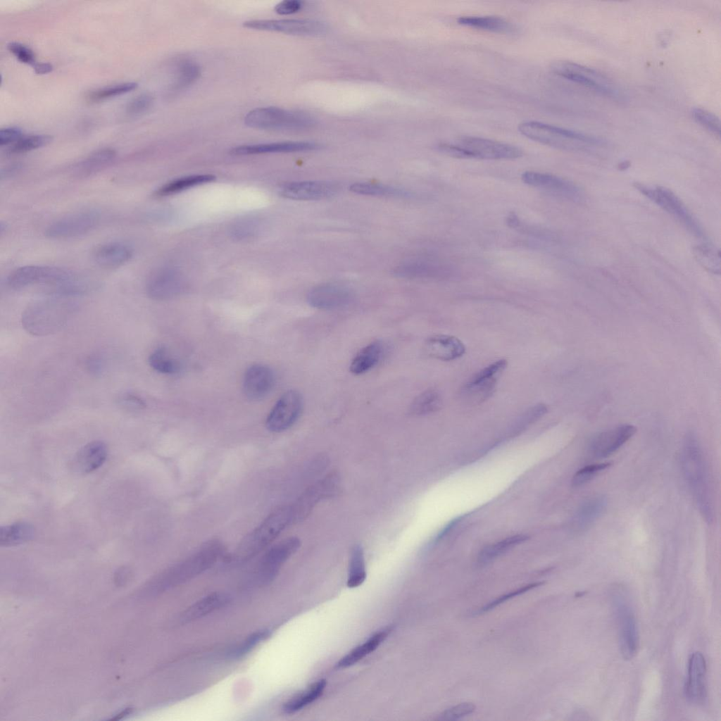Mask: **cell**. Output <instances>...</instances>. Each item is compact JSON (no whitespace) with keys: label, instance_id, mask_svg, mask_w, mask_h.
I'll return each instance as SVG.
<instances>
[{"label":"cell","instance_id":"11a10c76","mask_svg":"<svg viewBox=\"0 0 721 721\" xmlns=\"http://www.w3.org/2000/svg\"><path fill=\"white\" fill-rule=\"evenodd\" d=\"M267 636V632H261L255 633L248 637L242 643L240 644L235 650L233 651L232 655L236 657L242 656L246 653L249 652L253 647L263 641Z\"/></svg>","mask_w":721,"mask_h":721},{"label":"cell","instance_id":"f6af8a7d","mask_svg":"<svg viewBox=\"0 0 721 721\" xmlns=\"http://www.w3.org/2000/svg\"><path fill=\"white\" fill-rule=\"evenodd\" d=\"M137 86L138 84L137 82H127L104 87L90 92L87 96V99L92 102L101 101L129 92L136 89Z\"/></svg>","mask_w":721,"mask_h":721},{"label":"cell","instance_id":"9f6ffc18","mask_svg":"<svg viewBox=\"0 0 721 721\" xmlns=\"http://www.w3.org/2000/svg\"><path fill=\"white\" fill-rule=\"evenodd\" d=\"M303 6L302 1L299 0H284L277 3L274 11L279 15H291L299 12Z\"/></svg>","mask_w":721,"mask_h":721},{"label":"cell","instance_id":"f907efd6","mask_svg":"<svg viewBox=\"0 0 721 721\" xmlns=\"http://www.w3.org/2000/svg\"><path fill=\"white\" fill-rule=\"evenodd\" d=\"M258 230V222L252 218L243 219L233 225L232 236L237 239L251 238Z\"/></svg>","mask_w":721,"mask_h":721},{"label":"cell","instance_id":"f1b7e54d","mask_svg":"<svg viewBox=\"0 0 721 721\" xmlns=\"http://www.w3.org/2000/svg\"><path fill=\"white\" fill-rule=\"evenodd\" d=\"M384 353L382 341H374L361 349L354 356L350 364V371L356 375L364 374L381 360Z\"/></svg>","mask_w":721,"mask_h":721},{"label":"cell","instance_id":"30bf717a","mask_svg":"<svg viewBox=\"0 0 721 721\" xmlns=\"http://www.w3.org/2000/svg\"><path fill=\"white\" fill-rule=\"evenodd\" d=\"M453 143L459 149L460 158L515 159L523 153L515 146L479 137L463 136Z\"/></svg>","mask_w":721,"mask_h":721},{"label":"cell","instance_id":"8d00e7d4","mask_svg":"<svg viewBox=\"0 0 721 721\" xmlns=\"http://www.w3.org/2000/svg\"><path fill=\"white\" fill-rule=\"evenodd\" d=\"M390 629L387 628L377 632L363 644L356 646L341 658L337 663V667L339 668H346L356 664L365 656L373 652L387 638Z\"/></svg>","mask_w":721,"mask_h":721},{"label":"cell","instance_id":"ac0fdd59","mask_svg":"<svg viewBox=\"0 0 721 721\" xmlns=\"http://www.w3.org/2000/svg\"><path fill=\"white\" fill-rule=\"evenodd\" d=\"M339 189V185L334 182L311 180L286 182L280 187L279 192L286 199L308 201L332 197Z\"/></svg>","mask_w":721,"mask_h":721},{"label":"cell","instance_id":"f546056e","mask_svg":"<svg viewBox=\"0 0 721 721\" xmlns=\"http://www.w3.org/2000/svg\"><path fill=\"white\" fill-rule=\"evenodd\" d=\"M607 499L604 496H593L581 504L573 520L577 530H585L589 527L605 511Z\"/></svg>","mask_w":721,"mask_h":721},{"label":"cell","instance_id":"603a6c76","mask_svg":"<svg viewBox=\"0 0 721 721\" xmlns=\"http://www.w3.org/2000/svg\"><path fill=\"white\" fill-rule=\"evenodd\" d=\"M706 663L699 651L693 653L689 658L688 678L684 692L687 700L694 704L703 703L706 698Z\"/></svg>","mask_w":721,"mask_h":721},{"label":"cell","instance_id":"6da1fadb","mask_svg":"<svg viewBox=\"0 0 721 721\" xmlns=\"http://www.w3.org/2000/svg\"><path fill=\"white\" fill-rule=\"evenodd\" d=\"M291 525L289 506L274 510L241 541L232 554L225 556V560L234 564L248 561L267 548Z\"/></svg>","mask_w":721,"mask_h":721},{"label":"cell","instance_id":"b9f144b4","mask_svg":"<svg viewBox=\"0 0 721 721\" xmlns=\"http://www.w3.org/2000/svg\"><path fill=\"white\" fill-rule=\"evenodd\" d=\"M441 404L440 394L435 389H427L413 400L410 410L413 415H424L438 410Z\"/></svg>","mask_w":721,"mask_h":721},{"label":"cell","instance_id":"8fae6325","mask_svg":"<svg viewBox=\"0 0 721 721\" xmlns=\"http://www.w3.org/2000/svg\"><path fill=\"white\" fill-rule=\"evenodd\" d=\"M243 27L250 30L277 32L293 35H317L324 32L325 25L309 19H255L244 21Z\"/></svg>","mask_w":721,"mask_h":721},{"label":"cell","instance_id":"680465c9","mask_svg":"<svg viewBox=\"0 0 721 721\" xmlns=\"http://www.w3.org/2000/svg\"><path fill=\"white\" fill-rule=\"evenodd\" d=\"M122 401L127 407L132 408H143L145 403L139 396L128 394L123 396Z\"/></svg>","mask_w":721,"mask_h":721},{"label":"cell","instance_id":"ab89813d","mask_svg":"<svg viewBox=\"0 0 721 721\" xmlns=\"http://www.w3.org/2000/svg\"><path fill=\"white\" fill-rule=\"evenodd\" d=\"M366 578V568L363 548L356 544L351 551L347 587L355 588L363 583Z\"/></svg>","mask_w":721,"mask_h":721},{"label":"cell","instance_id":"44dd1931","mask_svg":"<svg viewBox=\"0 0 721 721\" xmlns=\"http://www.w3.org/2000/svg\"><path fill=\"white\" fill-rule=\"evenodd\" d=\"M632 425H622L602 432L591 441L589 449L597 458H606L617 451L636 432Z\"/></svg>","mask_w":721,"mask_h":721},{"label":"cell","instance_id":"4dcf8cb0","mask_svg":"<svg viewBox=\"0 0 721 721\" xmlns=\"http://www.w3.org/2000/svg\"><path fill=\"white\" fill-rule=\"evenodd\" d=\"M459 25L496 33L511 32L513 25L503 18L494 15H465L457 18Z\"/></svg>","mask_w":721,"mask_h":721},{"label":"cell","instance_id":"7402d4cb","mask_svg":"<svg viewBox=\"0 0 721 721\" xmlns=\"http://www.w3.org/2000/svg\"><path fill=\"white\" fill-rule=\"evenodd\" d=\"M275 382L274 372L268 366L251 365L246 370L243 378L244 394L250 400H261L271 391Z\"/></svg>","mask_w":721,"mask_h":721},{"label":"cell","instance_id":"60d3db41","mask_svg":"<svg viewBox=\"0 0 721 721\" xmlns=\"http://www.w3.org/2000/svg\"><path fill=\"white\" fill-rule=\"evenodd\" d=\"M326 681L320 679L311 684L306 691L299 694L288 701L283 707V710L288 714L296 713L314 701L322 694L326 686Z\"/></svg>","mask_w":721,"mask_h":721},{"label":"cell","instance_id":"1f68e13d","mask_svg":"<svg viewBox=\"0 0 721 721\" xmlns=\"http://www.w3.org/2000/svg\"><path fill=\"white\" fill-rule=\"evenodd\" d=\"M201 68L194 61L182 59L178 61L175 69V76L170 92L177 94L194 84L200 77Z\"/></svg>","mask_w":721,"mask_h":721},{"label":"cell","instance_id":"836d02e7","mask_svg":"<svg viewBox=\"0 0 721 721\" xmlns=\"http://www.w3.org/2000/svg\"><path fill=\"white\" fill-rule=\"evenodd\" d=\"M35 529L30 523L15 522L0 529L1 546H15L27 543L35 537Z\"/></svg>","mask_w":721,"mask_h":721},{"label":"cell","instance_id":"d590c367","mask_svg":"<svg viewBox=\"0 0 721 721\" xmlns=\"http://www.w3.org/2000/svg\"><path fill=\"white\" fill-rule=\"evenodd\" d=\"M349 190L355 194L374 196L410 198L413 196L410 192L403 188L369 182L353 183Z\"/></svg>","mask_w":721,"mask_h":721},{"label":"cell","instance_id":"681fc988","mask_svg":"<svg viewBox=\"0 0 721 721\" xmlns=\"http://www.w3.org/2000/svg\"><path fill=\"white\" fill-rule=\"evenodd\" d=\"M610 465V463H601L589 465L581 468L574 475L572 479V485L579 487L584 484Z\"/></svg>","mask_w":721,"mask_h":721},{"label":"cell","instance_id":"9c48e42d","mask_svg":"<svg viewBox=\"0 0 721 721\" xmlns=\"http://www.w3.org/2000/svg\"><path fill=\"white\" fill-rule=\"evenodd\" d=\"M634 187L684 225L694 235L698 238H705L703 230L698 221L682 200L671 190L664 187H650L639 182L634 183Z\"/></svg>","mask_w":721,"mask_h":721},{"label":"cell","instance_id":"484cf974","mask_svg":"<svg viewBox=\"0 0 721 721\" xmlns=\"http://www.w3.org/2000/svg\"><path fill=\"white\" fill-rule=\"evenodd\" d=\"M107 455L106 444L101 441H93L76 453L71 466L75 472L87 474L100 468L106 461Z\"/></svg>","mask_w":721,"mask_h":721},{"label":"cell","instance_id":"7a4b0ae2","mask_svg":"<svg viewBox=\"0 0 721 721\" xmlns=\"http://www.w3.org/2000/svg\"><path fill=\"white\" fill-rule=\"evenodd\" d=\"M682 467L701 513L707 521H711L713 513L707 468L702 451L692 434L688 435L684 444Z\"/></svg>","mask_w":721,"mask_h":721},{"label":"cell","instance_id":"94428289","mask_svg":"<svg viewBox=\"0 0 721 721\" xmlns=\"http://www.w3.org/2000/svg\"><path fill=\"white\" fill-rule=\"evenodd\" d=\"M33 66L35 72L37 74H46L53 70V65L49 63H35Z\"/></svg>","mask_w":721,"mask_h":721},{"label":"cell","instance_id":"5bb4252c","mask_svg":"<svg viewBox=\"0 0 721 721\" xmlns=\"http://www.w3.org/2000/svg\"><path fill=\"white\" fill-rule=\"evenodd\" d=\"M551 68L556 75L598 93L607 96L615 94L610 87L602 82L606 80L603 76L591 68L565 61H556Z\"/></svg>","mask_w":721,"mask_h":721},{"label":"cell","instance_id":"2e32d148","mask_svg":"<svg viewBox=\"0 0 721 721\" xmlns=\"http://www.w3.org/2000/svg\"><path fill=\"white\" fill-rule=\"evenodd\" d=\"M99 220L100 216L96 212H79L54 222L47 227L45 234L51 239L77 237L94 230Z\"/></svg>","mask_w":721,"mask_h":721},{"label":"cell","instance_id":"db71d44e","mask_svg":"<svg viewBox=\"0 0 721 721\" xmlns=\"http://www.w3.org/2000/svg\"><path fill=\"white\" fill-rule=\"evenodd\" d=\"M8 50L22 63L35 65V55L32 51L19 42L8 44Z\"/></svg>","mask_w":721,"mask_h":721},{"label":"cell","instance_id":"6f0895ef","mask_svg":"<svg viewBox=\"0 0 721 721\" xmlns=\"http://www.w3.org/2000/svg\"><path fill=\"white\" fill-rule=\"evenodd\" d=\"M22 137V130L18 127H9L0 130V145L15 143Z\"/></svg>","mask_w":721,"mask_h":721},{"label":"cell","instance_id":"3957f363","mask_svg":"<svg viewBox=\"0 0 721 721\" xmlns=\"http://www.w3.org/2000/svg\"><path fill=\"white\" fill-rule=\"evenodd\" d=\"M225 555V548L218 541L205 544L198 551L161 573L156 580V587L165 590L182 584L211 568Z\"/></svg>","mask_w":721,"mask_h":721},{"label":"cell","instance_id":"83f0119b","mask_svg":"<svg viewBox=\"0 0 721 721\" xmlns=\"http://www.w3.org/2000/svg\"><path fill=\"white\" fill-rule=\"evenodd\" d=\"M132 256V250L128 245L111 242L99 246L94 253V259L100 267L115 268L127 263Z\"/></svg>","mask_w":721,"mask_h":721},{"label":"cell","instance_id":"277c9868","mask_svg":"<svg viewBox=\"0 0 721 721\" xmlns=\"http://www.w3.org/2000/svg\"><path fill=\"white\" fill-rule=\"evenodd\" d=\"M518 130L531 140L559 149L577 151L584 149L586 145L601 144L595 137L535 120L520 123Z\"/></svg>","mask_w":721,"mask_h":721},{"label":"cell","instance_id":"4fadbf2b","mask_svg":"<svg viewBox=\"0 0 721 721\" xmlns=\"http://www.w3.org/2000/svg\"><path fill=\"white\" fill-rule=\"evenodd\" d=\"M614 598L618 622L620 652L625 660H630L635 656L639 648L637 621L626 599L620 594H617Z\"/></svg>","mask_w":721,"mask_h":721},{"label":"cell","instance_id":"7bdbcfd3","mask_svg":"<svg viewBox=\"0 0 721 721\" xmlns=\"http://www.w3.org/2000/svg\"><path fill=\"white\" fill-rule=\"evenodd\" d=\"M694 255L697 261L709 272L720 273V256L719 250L708 244L694 246Z\"/></svg>","mask_w":721,"mask_h":721},{"label":"cell","instance_id":"f35d334b","mask_svg":"<svg viewBox=\"0 0 721 721\" xmlns=\"http://www.w3.org/2000/svg\"><path fill=\"white\" fill-rule=\"evenodd\" d=\"M527 537L523 534H518L509 537L497 543L484 547L479 553L477 563L484 566L503 553H505L515 546L525 541Z\"/></svg>","mask_w":721,"mask_h":721},{"label":"cell","instance_id":"d4e9b609","mask_svg":"<svg viewBox=\"0 0 721 721\" xmlns=\"http://www.w3.org/2000/svg\"><path fill=\"white\" fill-rule=\"evenodd\" d=\"M318 148L317 144L308 142H277L240 145L232 148L230 153L234 156H250L308 151Z\"/></svg>","mask_w":721,"mask_h":721},{"label":"cell","instance_id":"816d5d0a","mask_svg":"<svg viewBox=\"0 0 721 721\" xmlns=\"http://www.w3.org/2000/svg\"><path fill=\"white\" fill-rule=\"evenodd\" d=\"M153 97L149 94H142L132 99L126 106V112L132 116L139 115L148 111L153 103Z\"/></svg>","mask_w":721,"mask_h":721},{"label":"cell","instance_id":"7dc6e473","mask_svg":"<svg viewBox=\"0 0 721 721\" xmlns=\"http://www.w3.org/2000/svg\"><path fill=\"white\" fill-rule=\"evenodd\" d=\"M691 115L697 123L713 134L720 136V123L715 114L701 108H694Z\"/></svg>","mask_w":721,"mask_h":721},{"label":"cell","instance_id":"ba28073f","mask_svg":"<svg viewBox=\"0 0 721 721\" xmlns=\"http://www.w3.org/2000/svg\"><path fill=\"white\" fill-rule=\"evenodd\" d=\"M301 541L296 537H287L272 546L261 558L249 576L246 584L261 587L270 582L282 565L299 548Z\"/></svg>","mask_w":721,"mask_h":721},{"label":"cell","instance_id":"74e56055","mask_svg":"<svg viewBox=\"0 0 721 721\" xmlns=\"http://www.w3.org/2000/svg\"><path fill=\"white\" fill-rule=\"evenodd\" d=\"M115 151L112 149H102L91 153L75 168L79 177L89 176L108 165L115 158Z\"/></svg>","mask_w":721,"mask_h":721},{"label":"cell","instance_id":"5b68a950","mask_svg":"<svg viewBox=\"0 0 721 721\" xmlns=\"http://www.w3.org/2000/svg\"><path fill=\"white\" fill-rule=\"evenodd\" d=\"M77 282L76 275L65 268L46 265H26L13 270L7 278L8 285L20 289L38 284L56 287L61 293Z\"/></svg>","mask_w":721,"mask_h":721},{"label":"cell","instance_id":"d6986e66","mask_svg":"<svg viewBox=\"0 0 721 721\" xmlns=\"http://www.w3.org/2000/svg\"><path fill=\"white\" fill-rule=\"evenodd\" d=\"M353 300V294L347 287L325 283L312 288L307 294L308 304L320 310H336L349 306Z\"/></svg>","mask_w":721,"mask_h":721},{"label":"cell","instance_id":"e575fe53","mask_svg":"<svg viewBox=\"0 0 721 721\" xmlns=\"http://www.w3.org/2000/svg\"><path fill=\"white\" fill-rule=\"evenodd\" d=\"M215 178L213 174H195L182 177L159 187L156 194L158 196L173 195L192 187L212 182Z\"/></svg>","mask_w":721,"mask_h":721},{"label":"cell","instance_id":"e0dca14e","mask_svg":"<svg viewBox=\"0 0 721 721\" xmlns=\"http://www.w3.org/2000/svg\"><path fill=\"white\" fill-rule=\"evenodd\" d=\"M521 178L525 184L560 198L578 201L583 197L582 192L576 184L551 174L525 171Z\"/></svg>","mask_w":721,"mask_h":721},{"label":"cell","instance_id":"f5cc1de1","mask_svg":"<svg viewBox=\"0 0 721 721\" xmlns=\"http://www.w3.org/2000/svg\"><path fill=\"white\" fill-rule=\"evenodd\" d=\"M475 706L472 703L465 702L457 704L444 711L438 719L442 720H456L472 713Z\"/></svg>","mask_w":721,"mask_h":721},{"label":"cell","instance_id":"bcb514c9","mask_svg":"<svg viewBox=\"0 0 721 721\" xmlns=\"http://www.w3.org/2000/svg\"><path fill=\"white\" fill-rule=\"evenodd\" d=\"M49 134H34L21 137L10 148L11 153H26L49 144L52 141Z\"/></svg>","mask_w":721,"mask_h":721},{"label":"cell","instance_id":"d6a6232c","mask_svg":"<svg viewBox=\"0 0 721 721\" xmlns=\"http://www.w3.org/2000/svg\"><path fill=\"white\" fill-rule=\"evenodd\" d=\"M228 601L229 597L225 593L211 594L188 608L183 615V619L187 621L198 619L221 608Z\"/></svg>","mask_w":721,"mask_h":721},{"label":"cell","instance_id":"91938a15","mask_svg":"<svg viewBox=\"0 0 721 721\" xmlns=\"http://www.w3.org/2000/svg\"><path fill=\"white\" fill-rule=\"evenodd\" d=\"M88 370L93 374L97 375L103 370L104 363L99 356H93L87 360Z\"/></svg>","mask_w":721,"mask_h":721},{"label":"cell","instance_id":"ee69618b","mask_svg":"<svg viewBox=\"0 0 721 721\" xmlns=\"http://www.w3.org/2000/svg\"><path fill=\"white\" fill-rule=\"evenodd\" d=\"M150 366L156 371L163 374L177 373L180 365L163 348L153 351L149 357Z\"/></svg>","mask_w":721,"mask_h":721},{"label":"cell","instance_id":"ffe728a7","mask_svg":"<svg viewBox=\"0 0 721 721\" xmlns=\"http://www.w3.org/2000/svg\"><path fill=\"white\" fill-rule=\"evenodd\" d=\"M184 281L181 273L172 267H163L151 275L146 290L148 296L155 300H166L181 294Z\"/></svg>","mask_w":721,"mask_h":721},{"label":"cell","instance_id":"7c38bea8","mask_svg":"<svg viewBox=\"0 0 721 721\" xmlns=\"http://www.w3.org/2000/svg\"><path fill=\"white\" fill-rule=\"evenodd\" d=\"M303 409V399L296 390H289L278 399L269 413L265 425L272 432L290 428L299 419Z\"/></svg>","mask_w":721,"mask_h":721},{"label":"cell","instance_id":"cb8c5ba5","mask_svg":"<svg viewBox=\"0 0 721 721\" xmlns=\"http://www.w3.org/2000/svg\"><path fill=\"white\" fill-rule=\"evenodd\" d=\"M449 267L438 262L414 259L404 261L393 270L394 275L409 279H435L446 277L451 274Z\"/></svg>","mask_w":721,"mask_h":721},{"label":"cell","instance_id":"52a82bcc","mask_svg":"<svg viewBox=\"0 0 721 721\" xmlns=\"http://www.w3.org/2000/svg\"><path fill=\"white\" fill-rule=\"evenodd\" d=\"M244 125L250 128L274 130H298L308 127L311 119L305 114L275 106L256 108L246 113Z\"/></svg>","mask_w":721,"mask_h":721},{"label":"cell","instance_id":"8992f818","mask_svg":"<svg viewBox=\"0 0 721 721\" xmlns=\"http://www.w3.org/2000/svg\"><path fill=\"white\" fill-rule=\"evenodd\" d=\"M72 306L60 300L35 303L23 313L22 322L27 332L35 335L51 333L63 325Z\"/></svg>","mask_w":721,"mask_h":721},{"label":"cell","instance_id":"9a60e30c","mask_svg":"<svg viewBox=\"0 0 721 721\" xmlns=\"http://www.w3.org/2000/svg\"><path fill=\"white\" fill-rule=\"evenodd\" d=\"M507 366L506 360H499L476 373L462 389V395L470 402L487 399L495 389L498 378Z\"/></svg>","mask_w":721,"mask_h":721},{"label":"cell","instance_id":"4316f807","mask_svg":"<svg viewBox=\"0 0 721 721\" xmlns=\"http://www.w3.org/2000/svg\"><path fill=\"white\" fill-rule=\"evenodd\" d=\"M424 349L429 356L441 360L457 359L465 352V346L459 339L444 334L429 337Z\"/></svg>","mask_w":721,"mask_h":721},{"label":"cell","instance_id":"c3c4849f","mask_svg":"<svg viewBox=\"0 0 721 721\" xmlns=\"http://www.w3.org/2000/svg\"><path fill=\"white\" fill-rule=\"evenodd\" d=\"M542 584H543V582L531 583V584L525 585V586H523L522 587H520L518 589H515L513 591H509V592H508V593H506L505 594H503V595L497 597L494 600L489 602L488 603L485 604L482 607L478 608L477 610H475L473 613V614H475V615L482 614V613H484L485 612L489 611L491 609H493L495 607H496L497 606H499V605H500V604L507 601L508 600H509V599H510V598H512L513 597H515L517 596H519V595H520L522 594H524L526 591H528L531 590L532 589H534V588H535L537 587L541 586Z\"/></svg>","mask_w":721,"mask_h":721}]
</instances>
